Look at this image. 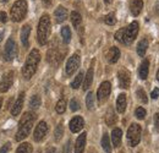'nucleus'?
I'll use <instances>...</instances> for the list:
<instances>
[{
	"mask_svg": "<svg viewBox=\"0 0 159 153\" xmlns=\"http://www.w3.org/2000/svg\"><path fill=\"white\" fill-rule=\"evenodd\" d=\"M110 92H111V85H110V82H108V81L103 82L99 86V88H98V92H97L98 100H99L100 103L104 102V100H107L108 97L110 96Z\"/></svg>",
	"mask_w": 159,
	"mask_h": 153,
	"instance_id": "10",
	"label": "nucleus"
},
{
	"mask_svg": "<svg viewBox=\"0 0 159 153\" xmlns=\"http://www.w3.org/2000/svg\"><path fill=\"white\" fill-rule=\"evenodd\" d=\"M17 44L14 39H7L4 49V60L5 61H11L17 57Z\"/></svg>",
	"mask_w": 159,
	"mask_h": 153,
	"instance_id": "7",
	"label": "nucleus"
},
{
	"mask_svg": "<svg viewBox=\"0 0 159 153\" xmlns=\"http://www.w3.org/2000/svg\"><path fill=\"white\" fill-rule=\"evenodd\" d=\"M70 108H71V110L72 112H77L80 109V103L77 102V99H71V102H70Z\"/></svg>",
	"mask_w": 159,
	"mask_h": 153,
	"instance_id": "38",
	"label": "nucleus"
},
{
	"mask_svg": "<svg viewBox=\"0 0 159 153\" xmlns=\"http://www.w3.org/2000/svg\"><path fill=\"white\" fill-rule=\"evenodd\" d=\"M65 109H66V102H65V99H60L59 102L57 103L55 110H57L59 114H62V113L65 112Z\"/></svg>",
	"mask_w": 159,
	"mask_h": 153,
	"instance_id": "35",
	"label": "nucleus"
},
{
	"mask_svg": "<svg viewBox=\"0 0 159 153\" xmlns=\"http://www.w3.org/2000/svg\"><path fill=\"white\" fill-rule=\"evenodd\" d=\"M0 21L2 22V23H5L6 21H7V15H6V12H0Z\"/></svg>",
	"mask_w": 159,
	"mask_h": 153,
	"instance_id": "41",
	"label": "nucleus"
},
{
	"mask_svg": "<svg viewBox=\"0 0 159 153\" xmlns=\"http://www.w3.org/2000/svg\"><path fill=\"white\" fill-rule=\"evenodd\" d=\"M126 104H127L126 95H125V93L119 95L118 99H116V109H118L119 113H124V112L126 110Z\"/></svg>",
	"mask_w": 159,
	"mask_h": 153,
	"instance_id": "22",
	"label": "nucleus"
},
{
	"mask_svg": "<svg viewBox=\"0 0 159 153\" xmlns=\"http://www.w3.org/2000/svg\"><path fill=\"white\" fill-rule=\"evenodd\" d=\"M93 74H94V70H93V64H92V66L88 69V71L84 76V81H83V90L84 91H87L91 87V85L93 82Z\"/></svg>",
	"mask_w": 159,
	"mask_h": 153,
	"instance_id": "21",
	"label": "nucleus"
},
{
	"mask_svg": "<svg viewBox=\"0 0 159 153\" xmlns=\"http://www.w3.org/2000/svg\"><path fill=\"white\" fill-rule=\"evenodd\" d=\"M10 148H11V145L7 142V143H5V145L1 147V150H0V153H7Z\"/></svg>",
	"mask_w": 159,
	"mask_h": 153,
	"instance_id": "39",
	"label": "nucleus"
},
{
	"mask_svg": "<svg viewBox=\"0 0 159 153\" xmlns=\"http://www.w3.org/2000/svg\"><path fill=\"white\" fill-rule=\"evenodd\" d=\"M1 104H2V99L0 98V109H1Z\"/></svg>",
	"mask_w": 159,
	"mask_h": 153,
	"instance_id": "48",
	"label": "nucleus"
},
{
	"mask_svg": "<svg viewBox=\"0 0 159 153\" xmlns=\"http://www.w3.org/2000/svg\"><path fill=\"white\" fill-rule=\"evenodd\" d=\"M147 49H148V40L147 39H142L139 43V45H137V54L139 57H143L146 54Z\"/></svg>",
	"mask_w": 159,
	"mask_h": 153,
	"instance_id": "26",
	"label": "nucleus"
},
{
	"mask_svg": "<svg viewBox=\"0 0 159 153\" xmlns=\"http://www.w3.org/2000/svg\"><path fill=\"white\" fill-rule=\"evenodd\" d=\"M40 61V53L38 49H33L31 50V53L28 54V57L26 59V63L23 65L22 69V76L26 80H30L37 71L38 64Z\"/></svg>",
	"mask_w": 159,
	"mask_h": 153,
	"instance_id": "1",
	"label": "nucleus"
},
{
	"mask_svg": "<svg viewBox=\"0 0 159 153\" xmlns=\"http://www.w3.org/2000/svg\"><path fill=\"white\" fill-rule=\"evenodd\" d=\"M61 37H62V42L65 44L70 43V40H71V30H70V27L64 26L61 28Z\"/></svg>",
	"mask_w": 159,
	"mask_h": 153,
	"instance_id": "25",
	"label": "nucleus"
},
{
	"mask_svg": "<svg viewBox=\"0 0 159 153\" xmlns=\"http://www.w3.org/2000/svg\"><path fill=\"white\" fill-rule=\"evenodd\" d=\"M16 153H32V146H31V143L25 142V143L20 145Z\"/></svg>",
	"mask_w": 159,
	"mask_h": 153,
	"instance_id": "30",
	"label": "nucleus"
},
{
	"mask_svg": "<svg viewBox=\"0 0 159 153\" xmlns=\"http://www.w3.org/2000/svg\"><path fill=\"white\" fill-rule=\"evenodd\" d=\"M135 115H136V118H137V119L142 120V119H144V116H146V110H144L142 107H139V108H137V109H136Z\"/></svg>",
	"mask_w": 159,
	"mask_h": 153,
	"instance_id": "37",
	"label": "nucleus"
},
{
	"mask_svg": "<svg viewBox=\"0 0 159 153\" xmlns=\"http://www.w3.org/2000/svg\"><path fill=\"white\" fill-rule=\"evenodd\" d=\"M40 103H42V100H40V97L39 96H33L31 98V100H30V108L31 109H38L40 107Z\"/></svg>",
	"mask_w": 159,
	"mask_h": 153,
	"instance_id": "29",
	"label": "nucleus"
},
{
	"mask_svg": "<svg viewBox=\"0 0 159 153\" xmlns=\"http://www.w3.org/2000/svg\"><path fill=\"white\" fill-rule=\"evenodd\" d=\"M136 95H137V97H139V99L142 102V103H147L148 102V98H147V96H146V92L142 90V88H139L137 90V92H136Z\"/></svg>",
	"mask_w": 159,
	"mask_h": 153,
	"instance_id": "36",
	"label": "nucleus"
},
{
	"mask_svg": "<svg viewBox=\"0 0 159 153\" xmlns=\"http://www.w3.org/2000/svg\"><path fill=\"white\" fill-rule=\"evenodd\" d=\"M151 97H152L153 99H157V98L159 97V88H156V90H153V92H152Z\"/></svg>",
	"mask_w": 159,
	"mask_h": 153,
	"instance_id": "42",
	"label": "nucleus"
},
{
	"mask_svg": "<svg viewBox=\"0 0 159 153\" xmlns=\"http://www.w3.org/2000/svg\"><path fill=\"white\" fill-rule=\"evenodd\" d=\"M54 16L58 23L64 22L65 20L67 19V10L64 7V6H58V9L54 11Z\"/></svg>",
	"mask_w": 159,
	"mask_h": 153,
	"instance_id": "18",
	"label": "nucleus"
},
{
	"mask_svg": "<svg viewBox=\"0 0 159 153\" xmlns=\"http://www.w3.org/2000/svg\"><path fill=\"white\" fill-rule=\"evenodd\" d=\"M141 140V126L139 124H132L130 125L127 130V141L131 147H135L139 143Z\"/></svg>",
	"mask_w": 159,
	"mask_h": 153,
	"instance_id": "6",
	"label": "nucleus"
},
{
	"mask_svg": "<svg viewBox=\"0 0 159 153\" xmlns=\"http://www.w3.org/2000/svg\"><path fill=\"white\" fill-rule=\"evenodd\" d=\"M42 1H43L44 6H47V7H49V6L53 4V0H42Z\"/></svg>",
	"mask_w": 159,
	"mask_h": 153,
	"instance_id": "44",
	"label": "nucleus"
},
{
	"mask_svg": "<svg viewBox=\"0 0 159 153\" xmlns=\"http://www.w3.org/2000/svg\"><path fill=\"white\" fill-rule=\"evenodd\" d=\"M118 77H119V86L121 88L126 90L130 87V83H131V77H130V72L125 69H121L118 74Z\"/></svg>",
	"mask_w": 159,
	"mask_h": 153,
	"instance_id": "12",
	"label": "nucleus"
},
{
	"mask_svg": "<svg viewBox=\"0 0 159 153\" xmlns=\"http://www.w3.org/2000/svg\"><path fill=\"white\" fill-rule=\"evenodd\" d=\"M28 5L26 0H17L11 7V20L14 22H21L26 17Z\"/></svg>",
	"mask_w": 159,
	"mask_h": 153,
	"instance_id": "5",
	"label": "nucleus"
},
{
	"mask_svg": "<svg viewBox=\"0 0 159 153\" xmlns=\"http://www.w3.org/2000/svg\"><path fill=\"white\" fill-rule=\"evenodd\" d=\"M62 135H64V126H62V124H59V125L57 126V129H55V132H54V138H55V141H60L61 137H62Z\"/></svg>",
	"mask_w": 159,
	"mask_h": 153,
	"instance_id": "34",
	"label": "nucleus"
},
{
	"mask_svg": "<svg viewBox=\"0 0 159 153\" xmlns=\"http://www.w3.org/2000/svg\"><path fill=\"white\" fill-rule=\"evenodd\" d=\"M1 38H2V33H0V40H1Z\"/></svg>",
	"mask_w": 159,
	"mask_h": 153,
	"instance_id": "51",
	"label": "nucleus"
},
{
	"mask_svg": "<svg viewBox=\"0 0 159 153\" xmlns=\"http://www.w3.org/2000/svg\"><path fill=\"white\" fill-rule=\"evenodd\" d=\"M154 124H156V128H157V130L159 131V113L154 115Z\"/></svg>",
	"mask_w": 159,
	"mask_h": 153,
	"instance_id": "43",
	"label": "nucleus"
},
{
	"mask_svg": "<svg viewBox=\"0 0 159 153\" xmlns=\"http://www.w3.org/2000/svg\"><path fill=\"white\" fill-rule=\"evenodd\" d=\"M83 72H80L77 76L75 77V80L71 82V87L74 88V90H77L80 86H81V82H82V80H83Z\"/></svg>",
	"mask_w": 159,
	"mask_h": 153,
	"instance_id": "31",
	"label": "nucleus"
},
{
	"mask_svg": "<svg viewBox=\"0 0 159 153\" xmlns=\"http://www.w3.org/2000/svg\"><path fill=\"white\" fill-rule=\"evenodd\" d=\"M157 78H158V81H159V70H158V72H157Z\"/></svg>",
	"mask_w": 159,
	"mask_h": 153,
	"instance_id": "49",
	"label": "nucleus"
},
{
	"mask_svg": "<svg viewBox=\"0 0 159 153\" xmlns=\"http://www.w3.org/2000/svg\"><path fill=\"white\" fill-rule=\"evenodd\" d=\"M121 137H122V131L121 129H114L111 132V140H113V146L114 147H119L121 143Z\"/></svg>",
	"mask_w": 159,
	"mask_h": 153,
	"instance_id": "23",
	"label": "nucleus"
},
{
	"mask_svg": "<svg viewBox=\"0 0 159 153\" xmlns=\"http://www.w3.org/2000/svg\"><path fill=\"white\" fill-rule=\"evenodd\" d=\"M71 22H72L74 27H76V28L81 25L82 17H81V15H80L77 11H72V12H71Z\"/></svg>",
	"mask_w": 159,
	"mask_h": 153,
	"instance_id": "28",
	"label": "nucleus"
},
{
	"mask_svg": "<svg viewBox=\"0 0 159 153\" xmlns=\"http://www.w3.org/2000/svg\"><path fill=\"white\" fill-rule=\"evenodd\" d=\"M86 105L88 109H93L94 107V95L92 92H89L86 97Z\"/></svg>",
	"mask_w": 159,
	"mask_h": 153,
	"instance_id": "33",
	"label": "nucleus"
},
{
	"mask_svg": "<svg viewBox=\"0 0 159 153\" xmlns=\"http://www.w3.org/2000/svg\"><path fill=\"white\" fill-rule=\"evenodd\" d=\"M52 31V23H50V17L48 14H44L39 20L38 23V31H37V39L40 45H45L48 43V39L50 36Z\"/></svg>",
	"mask_w": 159,
	"mask_h": 153,
	"instance_id": "4",
	"label": "nucleus"
},
{
	"mask_svg": "<svg viewBox=\"0 0 159 153\" xmlns=\"http://www.w3.org/2000/svg\"><path fill=\"white\" fill-rule=\"evenodd\" d=\"M137 33H139V22L137 21H134L127 27L119 30L115 33V39L119 40L120 43L130 44V43H132L135 40Z\"/></svg>",
	"mask_w": 159,
	"mask_h": 153,
	"instance_id": "3",
	"label": "nucleus"
},
{
	"mask_svg": "<svg viewBox=\"0 0 159 153\" xmlns=\"http://www.w3.org/2000/svg\"><path fill=\"white\" fill-rule=\"evenodd\" d=\"M47 153H57V150L54 147H50V148L47 150Z\"/></svg>",
	"mask_w": 159,
	"mask_h": 153,
	"instance_id": "45",
	"label": "nucleus"
},
{
	"mask_svg": "<svg viewBox=\"0 0 159 153\" xmlns=\"http://www.w3.org/2000/svg\"><path fill=\"white\" fill-rule=\"evenodd\" d=\"M156 7H157V10H156V12H157V15H159V0L157 1V4H156Z\"/></svg>",
	"mask_w": 159,
	"mask_h": 153,
	"instance_id": "46",
	"label": "nucleus"
},
{
	"mask_svg": "<svg viewBox=\"0 0 159 153\" xmlns=\"http://www.w3.org/2000/svg\"><path fill=\"white\" fill-rule=\"evenodd\" d=\"M142 7H143V1L142 0H132L131 1L130 10H131V14L134 16H139L141 11H142Z\"/></svg>",
	"mask_w": 159,
	"mask_h": 153,
	"instance_id": "19",
	"label": "nucleus"
},
{
	"mask_svg": "<svg viewBox=\"0 0 159 153\" xmlns=\"http://www.w3.org/2000/svg\"><path fill=\"white\" fill-rule=\"evenodd\" d=\"M34 120H36V115L31 112H27L25 113V115L22 116V119L19 123V130L16 132V136H15V140L16 141H22L25 140L33 128V124H34Z\"/></svg>",
	"mask_w": 159,
	"mask_h": 153,
	"instance_id": "2",
	"label": "nucleus"
},
{
	"mask_svg": "<svg viewBox=\"0 0 159 153\" xmlns=\"http://www.w3.org/2000/svg\"><path fill=\"white\" fill-rule=\"evenodd\" d=\"M102 147L103 150L105 151V153H111V145H110V140H109V136L107 134L103 135L102 137Z\"/></svg>",
	"mask_w": 159,
	"mask_h": 153,
	"instance_id": "27",
	"label": "nucleus"
},
{
	"mask_svg": "<svg viewBox=\"0 0 159 153\" xmlns=\"http://www.w3.org/2000/svg\"><path fill=\"white\" fill-rule=\"evenodd\" d=\"M86 137L87 134L83 132L77 137L76 145H75V153H83L84 152V146H86Z\"/></svg>",
	"mask_w": 159,
	"mask_h": 153,
	"instance_id": "16",
	"label": "nucleus"
},
{
	"mask_svg": "<svg viewBox=\"0 0 159 153\" xmlns=\"http://www.w3.org/2000/svg\"><path fill=\"white\" fill-rule=\"evenodd\" d=\"M104 1H105V4H110L113 0H104Z\"/></svg>",
	"mask_w": 159,
	"mask_h": 153,
	"instance_id": "47",
	"label": "nucleus"
},
{
	"mask_svg": "<svg viewBox=\"0 0 159 153\" xmlns=\"http://www.w3.org/2000/svg\"><path fill=\"white\" fill-rule=\"evenodd\" d=\"M23 99H25V92H21L19 95V98L15 100V103H14V105L11 108V114L14 116H16V115H19L21 113L22 107H23Z\"/></svg>",
	"mask_w": 159,
	"mask_h": 153,
	"instance_id": "13",
	"label": "nucleus"
},
{
	"mask_svg": "<svg viewBox=\"0 0 159 153\" xmlns=\"http://www.w3.org/2000/svg\"><path fill=\"white\" fill-rule=\"evenodd\" d=\"M14 71H7L5 72L1 80H0V92L1 93H5L10 90V87L12 86V82H14Z\"/></svg>",
	"mask_w": 159,
	"mask_h": 153,
	"instance_id": "8",
	"label": "nucleus"
},
{
	"mask_svg": "<svg viewBox=\"0 0 159 153\" xmlns=\"http://www.w3.org/2000/svg\"><path fill=\"white\" fill-rule=\"evenodd\" d=\"M30 33H31V26L30 25H25L21 30V42L23 44L25 48H28L30 47V42H28V38H30Z\"/></svg>",
	"mask_w": 159,
	"mask_h": 153,
	"instance_id": "15",
	"label": "nucleus"
},
{
	"mask_svg": "<svg viewBox=\"0 0 159 153\" xmlns=\"http://www.w3.org/2000/svg\"><path fill=\"white\" fill-rule=\"evenodd\" d=\"M104 22H105L107 25H109V26H114V25L116 23V17H115V14H114V12L108 14V15L104 17Z\"/></svg>",
	"mask_w": 159,
	"mask_h": 153,
	"instance_id": "32",
	"label": "nucleus"
},
{
	"mask_svg": "<svg viewBox=\"0 0 159 153\" xmlns=\"http://www.w3.org/2000/svg\"><path fill=\"white\" fill-rule=\"evenodd\" d=\"M83 126H84V121L81 116H75L70 121V130L72 132H79L83 129Z\"/></svg>",
	"mask_w": 159,
	"mask_h": 153,
	"instance_id": "14",
	"label": "nucleus"
},
{
	"mask_svg": "<svg viewBox=\"0 0 159 153\" xmlns=\"http://www.w3.org/2000/svg\"><path fill=\"white\" fill-rule=\"evenodd\" d=\"M116 120H118V116L115 115L113 108H109L107 114H105V123H107V125L108 126H113L116 123Z\"/></svg>",
	"mask_w": 159,
	"mask_h": 153,
	"instance_id": "24",
	"label": "nucleus"
},
{
	"mask_svg": "<svg viewBox=\"0 0 159 153\" xmlns=\"http://www.w3.org/2000/svg\"><path fill=\"white\" fill-rule=\"evenodd\" d=\"M0 1H2V2H6V1H9V0H0Z\"/></svg>",
	"mask_w": 159,
	"mask_h": 153,
	"instance_id": "50",
	"label": "nucleus"
},
{
	"mask_svg": "<svg viewBox=\"0 0 159 153\" xmlns=\"http://www.w3.org/2000/svg\"><path fill=\"white\" fill-rule=\"evenodd\" d=\"M148 71H149V61L147 59H144L141 65H139V76L141 80H146L147 76H148Z\"/></svg>",
	"mask_w": 159,
	"mask_h": 153,
	"instance_id": "17",
	"label": "nucleus"
},
{
	"mask_svg": "<svg viewBox=\"0 0 159 153\" xmlns=\"http://www.w3.org/2000/svg\"><path fill=\"white\" fill-rule=\"evenodd\" d=\"M107 58H108V61H109L110 64H115L120 58L119 48H116V47H111V48L109 49V52H108Z\"/></svg>",
	"mask_w": 159,
	"mask_h": 153,
	"instance_id": "20",
	"label": "nucleus"
},
{
	"mask_svg": "<svg viewBox=\"0 0 159 153\" xmlns=\"http://www.w3.org/2000/svg\"><path fill=\"white\" fill-rule=\"evenodd\" d=\"M71 151V141H67V143L64 147V153H70Z\"/></svg>",
	"mask_w": 159,
	"mask_h": 153,
	"instance_id": "40",
	"label": "nucleus"
},
{
	"mask_svg": "<svg viewBox=\"0 0 159 153\" xmlns=\"http://www.w3.org/2000/svg\"><path fill=\"white\" fill-rule=\"evenodd\" d=\"M48 125H47V123L45 121H40L39 124L37 125V128L34 129V134H33V138H34V141H37V142H39L42 141L47 134H48Z\"/></svg>",
	"mask_w": 159,
	"mask_h": 153,
	"instance_id": "11",
	"label": "nucleus"
},
{
	"mask_svg": "<svg viewBox=\"0 0 159 153\" xmlns=\"http://www.w3.org/2000/svg\"><path fill=\"white\" fill-rule=\"evenodd\" d=\"M80 63H81V59H80V55L77 53L74 54L72 57L67 60V64H66V74H67V76L74 75V72L79 69Z\"/></svg>",
	"mask_w": 159,
	"mask_h": 153,
	"instance_id": "9",
	"label": "nucleus"
}]
</instances>
